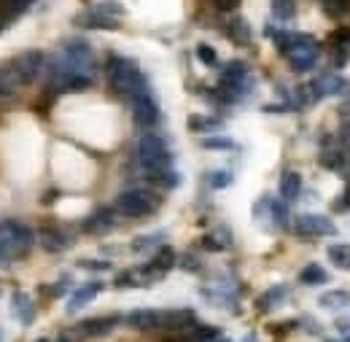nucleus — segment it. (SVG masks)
<instances>
[{
	"label": "nucleus",
	"instance_id": "0eeeda50",
	"mask_svg": "<svg viewBox=\"0 0 350 342\" xmlns=\"http://www.w3.org/2000/svg\"><path fill=\"white\" fill-rule=\"evenodd\" d=\"M294 232L305 235V237H326V235H334V221L326 218V215L318 213H305L294 218Z\"/></svg>",
	"mask_w": 350,
	"mask_h": 342
},
{
	"label": "nucleus",
	"instance_id": "bb28decb",
	"mask_svg": "<svg viewBox=\"0 0 350 342\" xmlns=\"http://www.w3.org/2000/svg\"><path fill=\"white\" fill-rule=\"evenodd\" d=\"M197 57H200V62L202 65H219V54H216V49L213 46H208V43H200L197 46Z\"/></svg>",
	"mask_w": 350,
	"mask_h": 342
},
{
	"label": "nucleus",
	"instance_id": "4c0bfd02",
	"mask_svg": "<svg viewBox=\"0 0 350 342\" xmlns=\"http://www.w3.org/2000/svg\"><path fill=\"white\" fill-rule=\"evenodd\" d=\"M340 143L350 148V119L345 122V124H342V129H340Z\"/></svg>",
	"mask_w": 350,
	"mask_h": 342
},
{
	"label": "nucleus",
	"instance_id": "39448f33",
	"mask_svg": "<svg viewBox=\"0 0 350 342\" xmlns=\"http://www.w3.org/2000/svg\"><path fill=\"white\" fill-rule=\"evenodd\" d=\"M113 211L124 218H146L159 211V197L148 189H127L116 197Z\"/></svg>",
	"mask_w": 350,
	"mask_h": 342
},
{
	"label": "nucleus",
	"instance_id": "c9c22d12",
	"mask_svg": "<svg viewBox=\"0 0 350 342\" xmlns=\"http://www.w3.org/2000/svg\"><path fill=\"white\" fill-rule=\"evenodd\" d=\"M180 267H183V269H191V272H197V269H200V261H197L194 256H183V259H180Z\"/></svg>",
	"mask_w": 350,
	"mask_h": 342
},
{
	"label": "nucleus",
	"instance_id": "b1692460",
	"mask_svg": "<svg viewBox=\"0 0 350 342\" xmlns=\"http://www.w3.org/2000/svg\"><path fill=\"white\" fill-rule=\"evenodd\" d=\"M294 14H297L294 0H272V16H275L278 22H288Z\"/></svg>",
	"mask_w": 350,
	"mask_h": 342
},
{
	"label": "nucleus",
	"instance_id": "2f4dec72",
	"mask_svg": "<svg viewBox=\"0 0 350 342\" xmlns=\"http://www.w3.org/2000/svg\"><path fill=\"white\" fill-rule=\"evenodd\" d=\"M221 122H216V119H202V116H191V122H189V127L191 129H213L219 127Z\"/></svg>",
	"mask_w": 350,
	"mask_h": 342
},
{
	"label": "nucleus",
	"instance_id": "473e14b6",
	"mask_svg": "<svg viewBox=\"0 0 350 342\" xmlns=\"http://www.w3.org/2000/svg\"><path fill=\"white\" fill-rule=\"evenodd\" d=\"M269 213L278 224H286L288 221V213H286V205L283 202H269Z\"/></svg>",
	"mask_w": 350,
	"mask_h": 342
},
{
	"label": "nucleus",
	"instance_id": "2eb2a0df",
	"mask_svg": "<svg viewBox=\"0 0 350 342\" xmlns=\"http://www.w3.org/2000/svg\"><path fill=\"white\" fill-rule=\"evenodd\" d=\"M41 246H44V251H49V254H62L70 246V237L62 229L46 226V229H41Z\"/></svg>",
	"mask_w": 350,
	"mask_h": 342
},
{
	"label": "nucleus",
	"instance_id": "cd10ccee",
	"mask_svg": "<svg viewBox=\"0 0 350 342\" xmlns=\"http://www.w3.org/2000/svg\"><path fill=\"white\" fill-rule=\"evenodd\" d=\"M208 183H211L213 189H226V186L232 183V172H229V170H213V172H208Z\"/></svg>",
	"mask_w": 350,
	"mask_h": 342
},
{
	"label": "nucleus",
	"instance_id": "7ed1b4c3",
	"mask_svg": "<svg viewBox=\"0 0 350 342\" xmlns=\"http://www.w3.org/2000/svg\"><path fill=\"white\" fill-rule=\"evenodd\" d=\"M135 159H137L143 175L173 170V151L167 148L165 137L151 135V132L148 135H140V140L135 146Z\"/></svg>",
	"mask_w": 350,
	"mask_h": 342
},
{
	"label": "nucleus",
	"instance_id": "f704fd0d",
	"mask_svg": "<svg viewBox=\"0 0 350 342\" xmlns=\"http://www.w3.org/2000/svg\"><path fill=\"white\" fill-rule=\"evenodd\" d=\"M84 269H108L111 264L108 261H92V259H84V261H79Z\"/></svg>",
	"mask_w": 350,
	"mask_h": 342
},
{
	"label": "nucleus",
	"instance_id": "1a4fd4ad",
	"mask_svg": "<svg viewBox=\"0 0 350 342\" xmlns=\"http://www.w3.org/2000/svg\"><path fill=\"white\" fill-rule=\"evenodd\" d=\"M197 324V315H194V310H189V307H173V310H159V329H165V332H183V329H189V326H194Z\"/></svg>",
	"mask_w": 350,
	"mask_h": 342
},
{
	"label": "nucleus",
	"instance_id": "4468645a",
	"mask_svg": "<svg viewBox=\"0 0 350 342\" xmlns=\"http://www.w3.org/2000/svg\"><path fill=\"white\" fill-rule=\"evenodd\" d=\"M105 289V283H100V280H92V283H84L81 289H76L73 294H70V300H68V313H76V310H81L87 302H92L100 291Z\"/></svg>",
	"mask_w": 350,
	"mask_h": 342
},
{
	"label": "nucleus",
	"instance_id": "f3484780",
	"mask_svg": "<svg viewBox=\"0 0 350 342\" xmlns=\"http://www.w3.org/2000/svg\"><path fill=\"white\" fill-rule=\"evenodd\" d=\"M14 315L19 318L22 326H30L36 321V304H33V300L27 294H22V291L14 294Z\"/></svg>",
	"mask_w": 350,
	"mask_h": 342
},
{
	"label": "nucleus",
	"instance_id": "aec40b11",
	"mask_svg": "<svg viewBox=\"0 0 350 342\" xmlns=\"http://www.w3.org/2000/svg\"><path fill=\"white\" fill-rule=\"evenodd\" d=\"M229 246H232V235H229L224 226L202 237V248H208V251H216V254H219V251H226Z\"/></svg>",
	"mask_w": 350,
	"mask_h": 342
},
{
	"label": "nucleus",
	"instance_id": "9b49d317",
	"mask_svg": "<svg viewBox=\"0 0 350 342\" xmlns=\"http://www.w3.org/2000/svg\"><path fill=\"white\" fill-rule=\"evenodd\" d=\"M116 215L119 213L113 208H97L84 221V232H89V235H105V232H111L116 226Z\"/></svg>",
	"mask_w": 350,
	"mask_h": 342
},
{
	"label": "nucleus",
	"instance_id": "412c9836",
	"mask_svg": "<svg viewBox=\"0 0 350 342\" xmlns=\"http://www.w3.org/2000/svg\"><path fill=\"white\" fill-rule=\"evenodd\" d=\"M299 280L305 286H321V283H329V272L321 264H307L305 269L299 272Z\"/></svg>",
	"mask_w": 350,
	"mask_h": 342
},
{
	"label": "nucleus",
	"instance_id": "20e7f679",
	"mask_svg": "<svg viewBox=\"0 0 350 342\" xmlns=\"http://www.w3.org/2000/svg\"><path fill=\"white\" fill-rule=\"evenodd\" d=\"M33 243H36V232L27 224H22V221H3L0 224V251H3L5 261L27 256Z\"/></svg>",
	"mask_w": 350,
	"mask_h": 342
},
{
	"label": "nucleus",
	"instance_id": "ea45409f",
	"mask_svg": "<svg viewBox=\"0 0 350 342\" xmlns=\"http://www.w3.org/2000/svg\"><path fill=\"white\" fill-rule=\"evenodd\" d=\"M243 342H256V337H254V334H248V337H245Z\"/></svg>",
	"mask_w": 350,
	"mask_h": 342
},
{
	"label": "nucleus",
	"instance_id": "4be33fe9",
	"mask_svg": "<svg viewBox=\"0 0 350 342\" xmlns=\"http://www.w3.org/2000/svg\"><path fill=\"white\" fill-rule=\"evenodd\" d=\"M318 302L326 310H345V307H350V294L348 291H326Z\"/></svg>",
	"mask_w": 350,
	"mask_h": 342
},
{
	"label": "nucleus",
	"instance_id": "a19ab883",
	"mask_svg": "<svg viewBox=\"0 0 350 342\" xmlns=\"http://www.w3.org/2000/svg\"><path fill=\"white\" fill-rule=\"evenodd\" d=\"M0 342H3V332H0Z\"/></svg>",
	"mask_w": 350,
	"mask_h": 342
},
{
	"label": "nucleus",
	"instance_id": "f03ea898",
	"mask_svg": "<svg viewBox=\"0 0 350 342\" xmlns=\"http://www.w3.org/2000/svg\"><path fill=\"white\" fill-rule=\"evenodd\" d=\"M105 79L108 86L116 97L122 100H132L143 92H148V81L143 76V70L137 68V62L130 57H122V54H111L108 62H105Z\"/></svg>",
	"mask_w": 350,
	"mask_h": 342
},
{
	"label": "nucleus",
	"instance_id": "a211bd4d",
	"mask_svg": "<svg viewBox=\"0 0 350 342\" xmlns=\"http://www.w3.org/2000/svg\"><path fill=\"white\" fill-rule=\"evenodd\" d=\"M226 36L237 43V46H248V43H251V27H248V22H245V19L232 16V19H229V25H226Z\"/></svg>",
	"mask_w": 350,
	"mask_h": 342
},
{
	"label": "nucleus",
	"instance_id": "ddd939ff",
	"mask_svg": "<svg viewBox=\"0 0 350 342\" xmlns=\"http://www.w3.org/2000/svg\"><path fill=\"white\" fill-rule=\"evenodd\" d=\"M76 25H79V27H87V30H119V19L105 16V14H100L97 8L89 11V14L76 16Z\"/></svg>",
	"mask_w": 350,
	"mask_h": 342
},
{
	"label": "nucleus",
	"instance_id": "58836bf2",
	"mask_svg": "<svg viewBox=\"0 0 350 342\" xmlns=\"http://www.w3.org/2000/svg\"><path fill=\"white\" fill-rule=\"evenodd\" d=\"M342 114H345V116H350V100H348V103H342Z\"/></svg>",
	"mask_w": 350,
	"mask_h": 342
},
{
	"label": "nucleus",
	"instance_id": "72a5a7b5",
	"mask_svg": "<svg viewBox=\"0 0 350 342\" xmlns=\"http://www.w3.org/2000/svg\"><path fill=\"white\" fill-rule=\"evenodd\" d=\"M213 3H216V8L224 11V14H232V11L240 5V0H213Z\"/></svg>",
	"mask_w": 350,
	"mask_h": 342
},
{
	"label": "nucleus",
	"instance_id": "c756f323",
	"mask_svg": "<svg viewBox=\"0 0 350 342\" xmlns=\"http://www.w3.org/2000/svg\"><path fill=\"white\" fill-rule=\"evenodd\" d=\"M323 165L329 170H342L345 168V157L340 151H332V154H323Z\"/></svg>",
	"mask_w": 350,
	"mask_h": 342
},
{
	"label": "nucleus",
	"instance_id": "393cba45",
	"mask_svg": "<svg viewBox=\"0 0 350 342\" xmlns=\"http://www.w3.org/2000/svg\"><path fill=\"white\" fill-rule=\"evenodd\" d=\"M321 5H323V11H326L329 16H334V19L350 16V0H321Z\"/></svg>",
	"mask_w": 350,
	"mask_h": 342
},
{
	"label": "nucleus",
	"instance_id": "6ab92c4d",
	"mask_svg": "<svg viewBox=\"0 0 350 342\" xmlns=\"http://www.w3.org/2000/svg\"><path fill=\"white\" fill-rule=\"evenodd\" d=\"M286 294H288V286H272V289H267L262 297H259V302H256V307L262 310V313H267V310H272V307H278L280 302L286 300Z\"/></svg>",
	"mask_w": 350,
	"mask_h": 342
},
{
	"label": "nucleus",
	"instance_id": "6e6552de",
	"mask_svg": "<svg viewBox=\"0 0 350 342\" xmlns=\"http://www.w3.org/2000/svg\"><path fill=\"white\" fill-rule=\"evenodd\" d=\"M122 321H124L122 315H97V318H87V321H81V324L76 326V334H79L81 340L105 337V334H111Z\"/></svg>",
	"mask_w": 350,
	"mask_h": 342
},
{
	"label": "nucleus",
	"instance_id": "423d86ee",
	"mask_svg": "<svg viewBox=\"0 0 350 342\" xmlns=\"http://www.w3.org/2000/svg\"><path fill=\"white\" fill-rule=\"evenodd\" d=\"M130 103H132V119H135V124L140 129H151L159 124L162 114H159V103L154 100L151 89L143 92V94H137V97H132Z\"/></svg>",
	"mask_w": 350,
	"mask_h": 342
},
{
	"label": "nucleus",
	"instance_id": "f257e3e1",
	"mask_svg": "<svg viewBox=\"0 0 350 342\" xmlns=\"http://www.w3.org/2000/svg\"><path fill=\"white\" fill-rule=\"evenodd\" d=\"M46 57L44 51H22L16 57H11L8 62L0 65V103H8L16 97V92L22 86L38 79V73L44 70Z\"/></svg>",
	"mask_w": 350,
	"mask_h": 342
},
{
	"label": "nucleus",
	"instance_id": "a878e982",
	"mask_svg": "<svg viewBox=\"0 0 350 342\" xmlns=\"http://www.w3.org/2000/svg\"><path fill=\"white\" fill-rule=\"evenodd\" d=\"M162 240H165V235H162V232H157V235H143V237H135V240H132V251H135V254H140V251H148V248L159 246Z\"/></svg>",
	"mask_w": 350,
	"mask_h": 342
},
{
	"label": "nucleus",
	"instance_id": "e433bc0d",
	"mask_svg": "<svg viewBox=\"0 0 350 342\" xmlns=\"http://www.w3.org/2000/svg\"><path fill=\"white\" fill-rule=\"evenodd\" d=\"M334 65H337V68L348 65V49H337V54H334Z\"/></svg>",
	"mask_w": 350,
	"mask_h": 342
},
{
	"label": "nucleus",
	"instance_id": "c85d7f7f",
	"mask_svg": "<svg viewBox=\"0 0 350 342\" xmlns=\"http://www.w3.org/2000/svg\"><path fill=\"white\" fill-rule=\"evenodd\" d=\"M202 148H213V151H232V148H234V140H229V137H205V140H202Z\"/></svg>",
	"mask_w": 350,
	"mask_h": 342
},
{
	"label": "nucleus",
	"instance_id": "79ce46f5",
	"mask_svg": "<svg viewBox=\"0 0 350 342\" xmlns=\"http://www.w3.org/2000/svg\"><path fill=\"white\" fill-rule=\"evenodd\" d=\"M38 342H46V340H38Z\"/></svg>",
	"mask_w": 350,
	"mask_h": 342
},
{
	"label": "nucleus",
	"instance_id": "f8f14e48",
	"mask_svg": "<svg viewBox=\"0 0 350 342\" xmlns=\"http://www.w3.org/2000/svg\"><path fill=\"white\" fill-rule=\"evenodd\" d=\"M124 324L135 332H157L159 329V310H132L130 315H124Z\"/></svg>",
	"mask_w": 350,
	"mask_h": 342
},
{
	"label": "nucleus",
	"instance_id": "7c9ffc66",
	"mask_svg": "<svg viewBox=\"0 0 350 342\" xmlns=\"http://www.w3.org/2000/svg\"><path fill=\"white\" fill-rule=\"evenodd\" d=\"M332 41L337 43V49H350V27H340L332 33Z\"/></svg>",
	"mask_w": 350,
	"mask_h": 342
},
{
	"label": "nucleus",
	"instance_id": "dca6fc26",
	"mask_svg": "<svg viewBox=\"0 0 350 342\" xmlns=\"http://www.w3.org/2000/svg\"><path fill=\"white\" fill-rule=\"evenodd\" d=\"M302 194V175L294 170H286L280 178V197L283 202H297Z\"/></svg>",
	"mask_w": 350,
	"mask_h": 342
},
{
	"label": "nucleus",
	"instance_id": "9d476101",
	"mask_svg": "<svg viewBox=\"0 0 350 342\" xmlns=\"http://www.w3.org/2000/svg\"><path fill=\"white\" fill-rule=\"evenodd\" d=\"M348 89V79H342V76H321L312 84H307V92H310L312 100H321V97H329V94H345Z\"/></svg>",
	"mask_w": 350,
	"mask_h": 342
},
{
	"label": "nucleus",
	"instance_id": "5701e85b",
	"mask_svg": "<svg viewBox=\"0 0 350 342\" xmlns=\"http://www.w3.org/2000/svg\"><path fill=\"white\" fill-rule=\"evenodd\" d=\"M329 259H332V264H337V267H342V269H348L350 267V246L348 243H334V246H329Z\"/></svg>",
	"mask_w": 350,
	"mask_h": 342
}]
</instances>
